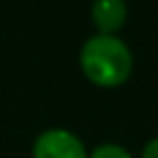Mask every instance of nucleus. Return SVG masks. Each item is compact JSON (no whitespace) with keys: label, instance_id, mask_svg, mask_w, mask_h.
Segmentation results:
<instances>
[{"label":"nucleus","instance_id":"1","mask_svg":"<svg viewBox=\"0 0 158 158\" xmlns=\"http://www.w3.org/2000/svg\"><path fill=\"white\" fill-rule=\"evenodd\" d=\"M84 74L98 86H116L126 81L133 70V54L116 35L98 33L89 37L79 51Z\"/></svg>","mask_w":158,"mask_h":158},{"label":"nucleus","instance_id":"2","mask_svg":"<svg viewBox=\"0 0 158 158\" xmlns=\"http://www.w3.org/2000/svg\"><path fill=\"white\" fill-rule=\"evenodd\" d=\"M33 158H89L84 142L65 128L42 130L33 144Z\"/></svg>","mask_w":158,"mask_h":158},{"label":"nucleus","instance_id":"3","mask_svg":"<svg viewBox=\"0 0 158 158\" xmlns=\"http://www.w3.org/2000/svg\"><path fill=\"white\" fill-rule=\"evenodd\" d=\"M91 16H93L95 26L100 28V33L112 35L114 30L123 26L126 16H128V7L123 0H98L91 7Z\"/></svg>","mask_w":158,"mask_h":158},{"label":"nucleus","instance_id":"4","mask_svg":"<svg viewBox=\"0 0 158 158\" xmlns=\"http://www.w3.org/2000/svg\"><path fill=\"white\" fill-rule=\"evenodd\" d=\"M89 158H130V151L126 147H121V144L107 142V144H98L91 151Z\"/></svg>","mask_w":158,"mask_h":158},{"label":"nucleus","instance_id":"5","mask_svg":"<svg viewBox=\"0 0 158 158\" xmlns=\"http://www.w3.org/2000/svg\"><path fill=\"white\" fill-rule=\"evenodd\" d=\"M142 158H158V137L149 139L144 144V151H142Z\"/></svg>","mask_w":158,"mask_h":158}]
</instances>
